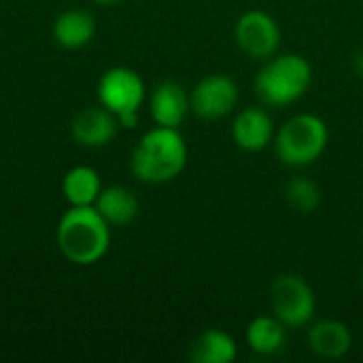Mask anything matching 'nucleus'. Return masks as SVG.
Masks as SVG:
<instances>
[{
  "label": "nucleus",
  "mask_w": 363,
  "mask_h": 363,
  "mask_svg": "<svg viewBox=\"0 0 363 363\" xmlns=\"http://www.w3.org/2000/svg\"><path fill=\"white\" fill-rule=\"evenodd\" d=\"M272 315L287 325V330L304 328L313 321L317 311V298L306 279L298 274H279L270 285Z\"/></svg>",
  "instance_id": "39448f33"
},
{
  "label": "nucleus",
  "mask_w": 363,
  "mask_h": 363,
  "mask_svg": "<svg viewBox=\"0 0 363 363\" xmlns=\"http://www.w3.org/2000/svg\"><path fill=\"white\" fill-rule=\"evenodd\" d=\"M287 342V325H283L274 315H259L247 328V345L253 353L262 357L277 355Z\"/></svg>",
  "instance_id": "dca6fc26"
},
{
  "label": "nucleus",
  "mask_w": 363,
  "mask_h": 363,
  "mask_svg": "<svg viewBox=\"0 0 363 363\" xmlns=\"http://www.w3.org/2000/svg\"><path fill=\"white\" fill-rule=\"evenodd\" d=\"M255 94L266 106H289L313 85V66L300 53H277L255 74Z\"/></svg>",
  "instance_id": "7ed1b4c3"
},
{
  "label": "nucleus",
  "mask_w": 363,
  "mask_h": 363,
  "mask_svg": "<svg viewBox=\"0 0 363 363\" xmlns=\"http://www.w3.org/2000/svg\"><path fill=\"white\" fill-rule=\"evenodd\" d=\"M117 121H119V125H121V128L132 130V128H136V125H138V113H123V115H119V117H117Z\"/></svg>",
  "instance_id": "6ab92c4d"
},
{
  "label": "nucleus",
  "mask_w": 363,
  "mask_h": 363,
  "mask_svg": "<svg viewBox=\"0 0 363 363\" xmlns=\"http://www.w3.org/2000/svg\"><path fill=\"white\" fill-rule=\"evenodd\" d=\"M277 128L270 113L262 106H247L242 108L232 123V138L238 149L247 153L264 151L274 143Z\"/></svg>",
  "instance_id": "1a4fd4ad"
},
{
  "label": "nucleus",
  "mask_w": 363,
  "mask_h": 363,
  "mask_svg": "<svg viewBox=\"0 0 363 363\" xmlns=\"http://www.w3.org/2000/svg\"><path fill=\"white\" fill-rule=\"evenodd\" d=\"M362 285H363V274H362Z\"/></svg>",
  "instance_id": "412c9836"
},
{
  "label": "nucleus",
  "mask_w": 363,
  "mask_h": 363,
  "mask_svg": "<svg viewBox=\"0 0 363 363\" xmlns=\"http://www.w3.org/2000/svg\"><path fill=\"white\" fill-rule=\"evenodd\" d=\"M330 130L328 123L313 113H300L287 119L277 136L274 151L279 160L289 168H306L315 164L328 149Z\"/></svg>",
  "instance_id": "20e7f679"
},
{
  "label": "nucleus",
  "mask_w": 363,
  "mask_h": 363,
  "mask_svg": "<svg viewBox=\"0 0 363 363\" xmlns=\"http://www.w3.org/2000/svg\"><path fill=\"white\" fill-rule=\"evenodd\" d=\"M119 128L121 125H119L117 117L102 104L79 111L70 123L74 143H79L81 147H87V149H102V147L111 145L113 138L117 136Z\"/></svg>",
  "instance_id": "9d476101"
},
{
  "label": "nucleus",
  "mask_w": 363,
  "mask_h": 363,
  "mask_svg": "<svg viewBox=\"0 0 363 363\" xmlns=\"http://www.w3.org/2000/svg\"><path fill=\"white\" fill-rule=\"evenodd\" d=\"M94 2H98V4H113V2H119V0H94Z\"/></svg>",
  "instance_id": "aec40b11"
},
{
  "label": "nucleus",
  "mask_w": 363,
  "mask_h": 363,
  "mask_svg": "<svg viewBox=\"0 0 363 363\" xmlns=\"http://www.w3.org/2000/svg\"><path fill=\"white\" fill-rule=\"evenodd\" d=\"M147 98L143 77L128 66H113L104 70L98 81V100L115 117L123 113H138Z\"/></svg>",
  "instance_id": "423d86ee"
},
{
  "label": "nucleus",
  "mask_w": 363,
  "mask_h": 363,
  "mask_svg": "<svg viewBox=\"0 0 363 363\" xmlns=\"http://www.w3.org/2000/svg\"><path fill=\"white\" fill-rule=\"evenodd\" d=\"M100 191V174L91 166H74L62 179V194L70 206H94Z\"/></svg>",
  "instance_id": "f3484780"
},
{
  "label": "nucleus",
  "mask_w": 363,
  "mask_h": 363,
  "mask_svg": "<svg viewBox=\"0 0 363 363\" xmlns=\"http://www.w3.org/2000/svg\"><path fill=\"white\" fill-rule=\"evenodd\" d=\"M285 200L294 211L308 215V213H315L319 208L321 189L315 181H311L306 177H294L285 187Z\"/></svg>",
  "instance_id": "a211bd4d"
},
{
  "label": "nucleus",
  "mask_w": 363,
  "mask_h": 363,
  "mask_svg": "<svg viewBox=\"0 0 363 363\" xmlns=\"http://www.w3.org/2000/svg\"><path fill=\"white\" fill-rule=\"evenodd\" d=\"M94 206L106 219V223L111 228H125V225H130L138 217V211H140L138 198L134 196L132 189H128L123 185L102 187V191L98 194Z\"/></svg>",
  "instance_id": "ddd939ff"
},
{
  "label": "nucleus",
  "mask_w": 363,
  "mask_h": 363,
  "mask_svg": "<svg viewBox=\"0 0 363 363\" xmlns=\"http://www.w3.org/2000/svg\"><path fill=\"white\" fill-rule=\"evenodd\" d=\"M96 36V19L81 9H68L53 21V38L64 49H83Z\"/></svg>",
  "instance_id": "4468645a"
},
{
  "label": "nucleus",
  "mask_w": 363,
  "mask_h": 363,
  "mask_svg": "<svg viewBox=\"0 0 363 363\" xmlns=\"http://www.w3.org/2000/svg\"><path fill=\"white\" fill-rule=\"evenodd\" d=\"M236 357V340L217 328L200 332L189 347V359L196 363H232Z\"/></svg>",
  "instance_id": "2eb2a0df"
},
{
  "label": "nucleus",
  "mask_w": 363,
  "mask_h": 363,
  "mask_svg": "<svg viewBox=\"0 0 363 363\" xmlns=\"http://www.w3.org/2000/svg\"><path fill=\"white\" fill-rule=\"evenodd\" d=\"M55 240L70 264L94 266L111 247V225L96 206H68L57 221Z\"/></svg>",
  "instance_id": "f03ea898"
},
{
  "label": "nucleus",
  "mask_w": 363,
  "mask_h": 363,
  "mask_svg": "<svg viewBox=\"0 0 363 363\" xmlns=\"http://www.w3.org/2000/svg\"><path fill=\"white\" fill-rule=\"evenodd\" d=\"M308 347L321 359H342L353 347V336L342 321L323 319L308 330Z\"/></svg>",
  "instance_id": "f8f14e48"
},
{
  "label": "nucleus",
  "mask_w": 363,
  "mask_h": 363,
  "mask_svg": "<svg viewBox=\"0 0 363 363\" xmlns=\"http://www.w3.org/2000/svg\"><path fill=\"white\" fill-rule=\"evenodd\" d=\"M234 36H236V45L240 47V51L259 62L277 55L281 49V40H283L279 21L270 13L259 11V9L247 11L238 17Z\"/></svg>",
  "instance_id": "0eeeda50"
},
{
  "label": "nucleus",
  "mask_w": 363,
  "mask_h": 363,
  "mask_svg": "<svg viewBox=\"0 0 363 363\" xmlns=\"http://www.w3.org/2000/svg\"><path fill=\"white\" fill-rule=\"evenodd\" d=\"M238 98H240V91H238L236 81L223 72L202 77L189 91L194 115L206 121H217V119L228 117L236 108Z\"/></svg>",
  "instance_id": "6e6552de"
},
{
  "label": "nucleus",
  "mask_w": 363,
  "mask_h": 363,
  "mask_svg": "<svg viewBox=\"0 0 363 363\" xmlns=\"http://www.w3.org/2000/svg\"><path fill=\"white\" fill-rule=\"evenodd\" d=\"M149 111L155 125L179 128L191 111L189 91L177 81H162L151 91Z\"/></svg>",
  "instance_id": "9b49d317"
},
{
  "label": "nucleus",
  "mask_w": 363,
  "mask_h": 363,
  "mask_svg": "<svg viewBox=\"0 0 363 363\" xmlns=\"http://www.w3.org/2000/svg\"><path fill=\"white\" fill-rule=\"evenodd\" d=\"M187 157V143L179 128L155 125L138 138L130 157V168L140 183L164 185L185 170Z\"/></svg>",
  "instance_id": "f257e3e1"
}]
</instances>
